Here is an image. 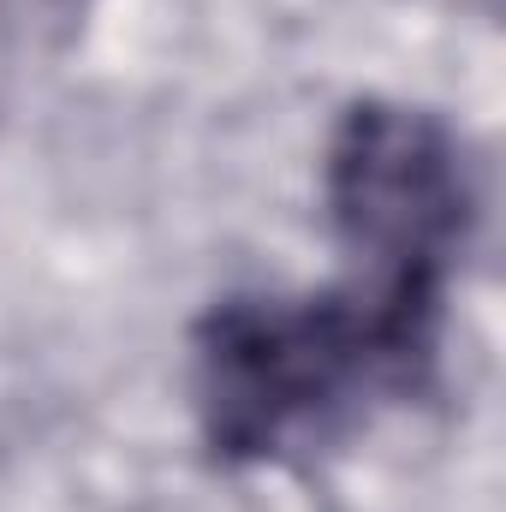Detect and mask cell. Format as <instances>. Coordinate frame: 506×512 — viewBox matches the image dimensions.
<instances>
[{
  "label": "cell",
  "mask_w": 506,
  "mask_h": 512,
  "mask_svg": "<svg viewBox=\"0 0 506 512\" xmlns=\"http://www.w3.org/2000/svg\"><path fill=\"white\" fill-rule=\"evenodd\" d=\"M328 215L352 256V304L417 364L435 352L447 268L471 227V179L453 131L435 114L358 102L328 143Z\"/></svg>",
  "instance_id": "obj_1"
},
{
  "label": "cell",
  "mask_w": 506,
  "mask_h": 512,
  "mask_svg": "<svg viewBox=\"0 0 506 512\" xmlns=\"http://www.w3.org/2000/svg\"><path fill=\"white\" fill-rule=\"evenodd\" d=\"M417 370L423 364L399 352L346 292L298 304L227 298L197 328L191 387L221 459H268L364 387H411Z\"/></svg>",
  "instance_id": "obj_2"
},
{
  "label": "cell",
  "mask_w": 506,
  "mask_h": 512,
  "mask_svg": "<svg viewBox=\"0 0 506 512\" xmlns=\"http://www.w3.org/2000/svg\"><path fill=\"white\" fill-rule=\"evenodd\" d=\"M12 42H18V0H0V78H6Z\"/></svg>",
  "instance_id": "obj_3"
}]
</instances>
